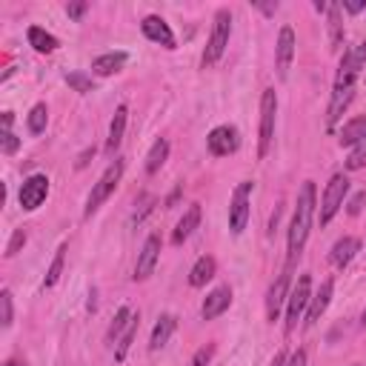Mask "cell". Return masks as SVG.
Wrapping results in <instances>:
<instances>
[{
	"label": "cell",
	"mask_w": 366,
	"mask_h": 366,
	"mask_svg": "<svg viewBox=\"0 0 366 366\" xmlns=\"http://www.w3.org/2000/svg\"><path fill=\"white\" fill-rule=\"evenodd\" d=\"M312 218H315V183L306 180L298 192V204H295V215H292V226H289V266L300 258V252L306 246Z\"/></svg>",
	"instance_id": "cell-1"
},
{
	"label": "cell",
	"mask_w": 366,
	"mask_h": 366,
	"mask_svg": "<svg viewBox=\"0 0 366 366\" xmlns=\"http://www.w3.org/2000/svg\"><path fill=\"white\" fill-rule=\"evenodd\" d=\"M229 35H232V12L218 9L215 23H212V35H209V43H206V52H204V69L215 66L224 58V52L229 46Z\"/></svg>",
	"instance_id": "cell-2"
},
{
	"label": "cell",
	"mask_w": 366,
	"mask_h": 366,
	"mask_svg": "<svg viewBox=\"0 0 366 366\" xmlns=\"http://www.w3.org/2000/svg\"><path fill=\"white\" fill-rule=\"evenodd\" d=\"M120 177H123V160L109 163V169L100 174V180L92 187V195H89V201H86V218H92V215H95V212L109 201V195L117 189Z\"/></svg>",
	"instance_id": "cell-3"
},
{
	"label": "cell",
	"mask_w": 366,
	"mask_h": 366,
	"mask_svg": "<svg viewBox=\"0 0 366 366\" xmlns=\"http://www.w3.org/2000/svg\"><path fill=\"white\" fill-rule=\"evenodd\" d=\"M349 195V180L346 174H332V180L326 183V189H323V198H320V226H326L343 206V198Z\"/></svg>",
	"instance_id": "cell-4"
},
{
	"label": "cell",
	"mask_w": 366,
	"mask_h": 366,
	"mask_svg": "<svg viewBox=\"0 0 366 366\" xmlns=\"http://www.w3.org/2000/svg\"><path fill=\"white\" fill-rule=\"evenodd\" d=\"M275 115H278V95H275V89H266L261 98V140H258L261 160L269 155V146L275 137Z\"/></svg>",
	"instance_id": "cell-5"
},
{
	"label": "cell",
	"mask_w": 366,
	"mask_h": 366,
	"mask_svg": "<svg viewBox=\"0 0 366 366\" xmlns=\"http://www.w3.org/2000/svg\"><path fill=\"white\" fill-rule=\"evenodd\" d=\"M286 300H289L286 303V332H292L298 326V320L303 318V312L309 309V300H312V278L309 275H300Z\"/></svg>",
	"instance_id": "cell-6"
},
{
	"label": "cell",
	"mask_w": 366,
	"mask_h": 366,
	"mask_svg": "<svg viewBox=\"0 0 366 366\" xmlns=\"http://www.w3.org/2000/svg\"><path fill=\"white\" fill-rule=\"evenodd\" d=\"M249 198H252V180H244L232 192V206H229V229L232 235H241L249 224Z\"/></svg>",
	"instance_id": "cell-7"
},
{
	"label": "cell",
	"mask_w": 366,
	"mask_h": 366,
	"mask_svg": "<svg viewBox=\"0 0 366 366\" xmlns=\"http://www.w3.org/2000/svg\"><path fill=\"white\" fill-rule=\"evenodd\" d=\"M46 195H49V177L46 174H29L21 187V206L26 212H35L43 206Z\"/></svg>",
	"instance_id": "cell-8"
},
{
	"label": "cell",
	"mask_w": 366,
	"mask_h": 366,
	"mask_svg": "<svg viewBox=\"0 0 366 366\" xmlns=\"http://www.w3.org/2000/svg\"><path fill=\"white\" fill-rule=\"evenodd\" d=\"M206 146H209V152L215 155V157H226V155H235L238 152V146H241V135H238V129L235 126H215L212 132H209V137H206Z\"/></svg>",
	"instance_id": "cell-9"
},
{
	"label": "cell",
	"mask_w": 366,
	"mask_h": 366,
	"mask_svg": "<svg viewBox=\"0 0 366 366\" xmlns=\"http://www.w3.org/2000/svg\"><path fill=\"white\" fill-rule=\"evenodd\" d=\"M157 258H160V235H149L137 255V263H135V281H146L155 272Z\"/></svg>",
	"instance_id": "cell-10"
},
{
	"label": "cell",
	"mask_w": 366,
	"mask_h": 366,
	"mask_svg": "<svg viewBox=\"0 0 366 366\" xmlns=\"http://www.w3.org/2000/svg\"><path fill=\"white\" fill-rule=\"evenodd\" d=\"M140 32H143L152 43H160V46H166V49H174V35H172V29H169V23H166L163 18L146 15L143 23H140Z\"/></svg>",
	"instance_id": "cell-11"
},
{
	"label": "cell",
	"mask_w": 366,
	"mask_h": 366,
	"mask_svg": "<svg viewBox=\"0 0 366 366\" xmlns=\"http://www.w3.org/2000/svg\"><path fill=\"white\" fill-rule=\"evenodd\" d=\"M229 306H232V289H229V286H218V289H212V292L206 295V300H204V306H201V318H204V320H215V318L224 315Z\"/></svg>",
	"instance_id": "cell-12"
},
{
	"label": "cell",
	"mask_w": 366,
	"mask_h": 366,
	"mask_svg": "<svg viewBox=\"0 0 366 366\" xmlns=\"http://www.w3.org/2000/svg\"><path fill=\"white\" fill-rule=\"evenodd\" d=\"M352 98H355V86H335L332 89V103H329V112H326V126L329 129L343 117V112L349 109Z\"/></svg>",
	"instance_id": "cell-13"
},
{
	"label": "cell",
	"mask_w": 366,
	"mask_h": 366,
	"mask_svg": "<svg viewBox=\"0 0 366 366\" xmlns=\"http://www.w3.org/2000/svg\"><path fill=\"white\" fill-rule=\"evenodd\" d=\"M295 32L292 26H283L281 35H278V75L286 78L289 66H292V58H295Z\"/></svg>",
	"instance_id": "cell-14"
},
{
	"label": "cell",
	"mask_w": 366,
	"mask_h": 366,
	"mask_svg": "<svg viewBox=\"0 0 366 366\" xmlns=\"http://www.w3.org/2000/svg\"><path fill=\"white\" fill-rule=\"evenodd\" d=\"M332 289H335V281L332 278H326L323 283H320V289H318V295H312V300H309V312H306V326H315L318 320H320V315L326 312V306H329V298H332Z\"/></svg>",
	"instance_id": "cell-15"
},
{
	"label": "cell",
	"mask_w": 366,
	"mask_h": 366,
	"mask_svg": "<svg viewBox=\"0 0 366 366\" xmlns=\"http://www.w3.org/2000/svg\"><path fill=\"white\" fill-rule=\"evenodd\" d=\"M198 224H201V204H192L187 212H183V218L177 221V226H174V232H172V244H183L187 241L195 229H198Z\"/></svg>",
	"instance_id": "cell-16"
},
{
	"label": "cell",
	"mask_w": 366,
	"mask_h": 366,
	"mask_svg": "<svg viewBox=\"0 0 366 366\" xmlns=\"http://www.w3.org/2000/svg\"><path fill=\"white\" fill-rule=\"evenodd\" d=\"M286 289H289V269L269 289V298H266V315H269V320H278V315L283 309V300H286Z\"/></svg>",
	"instance_id": "cell-17"
},
{
	"label": "cell",
	"mask_w": 366,
	"mask_h": 366,
	"mask_svg": "<svg viewBox=\"0 0 366 366\" xmlns=\"http://www.w3.org/2000/svg\"><path fill=\"white\" fill-rule=\"evenodd\" d=\"M126 115H129L126 106H117V109H115V117H112V123H109V137H106V155H115V152L120 149L123 132H126Z\"/></svg>",
	"instance_id": "cell-18"
},
{
	"label": "cell",
	"mask_w": 366,
	"mask_h": 366,
	"mask_svg": "<svg viewBox=\"0 0 366 366\" xmlns=\"http://www.w3.org/2000/svg\"><path fill=\"white\" fill-rule=\"evenodd\" d=\"M357 252H360V241H357V238H340V241L332 246L329 261H332V266L343 269V266H349V263H352V258H355Z\"/></svg>",
	"instance_id": "cell-19"
},
{
	"label": "cell",
	"mask_w": 366,
	"mask_h": 366,
	"mask_svg": "<svg viewBox=\"0 0 366 366\" xmlns=\"http://www.w3.org/2000/svg\"><path fill=\"white\" fill-rule=\"evenodd\" d=\"M215 269H218L215 258H209V255H201V258L195 261V266L189 269V286H195V289L206 286V283L215 278Z\"/></svg>",
	"instance_id": "cell-20"
},
{
	"label": "cell",
	"mask_w": 366,
	"mask_h": 366,
	"mask_svg": "<svg viewBox=\"0 0 366 366\" xmlns=\"http://www.w3.org/2000/svg\"><path fill=\"white\" fill-rule=\"evenodd\" d=\"M174 326H177V318H174V315H160V318H157V323H155V329H152V338H149V349H152V352L163 349V346L169 343V338H172Z\"/></svg>",
	"instance_id": "cell-21"
},
{
	"label": "cell",
	"mask_w": 366,
	"mask_h": 366,
	"mask_svg": "<svg viewBox=\"0 0 366 366\" xmlns=\"http://www.w3.org/2000/svg\"><path fill=\"white\" fill-rule=\"evenodd\" d=\"M126 61H129V55H126V52H106V55L95 58V63H92V72H95V75H100V78H106V75H115V72H120Z\"/></svg>",
	"instance_id": "cell-22"
},
{
	"label": "cell",
	"mask_w": 366,
	"mask_h": 366,
	"mask_svg": "<svg viewBox=\"0 0 366 366\" xmlns=\"http://www.w3.org/2000/svg\"><path fill=\"white\" fill-rule=\"evenodd\" d=\"M338 140H340V146H357V143H366V115L352 117L349 123H343Z\"/></svg>",
	"instance_id": "cell-23"
},
{
	"label": "cell",
	"mask_w": 366,
	"mask_h": 366,
	"mask_svg": "<svg viewBox=\"0 0 366 366\" xmlns=\"http://www.w3.org/2000/svg\"><path fill=\"white\" fill-rule=\"evenodd\" d=\"M26 38H29V46H32L35 52H41V55H52V52L61 46V43H58V38H55V35H49L46 29H41V26H29Z\"/></svg>",
	"instance_id": "cell-24"
},
{
	"label": "cell",
	"mask_w": 366,
	"mask_h": 366,
	"mask_svg": "<svg viewBox=\"0 0 366 366\" xmlns=\"http://www.w3.org/2000/svg\"><path fill=\"white\" fill-rule=\"evenodd\" d=\"M166 157H169V140H166V137H157V140L152 143L149 155H146V172L155 174V172L166 163Z\"/></svg>",
	"instance_id": "cell-25"
},
{
	"label": "cell",
	"mask_w": 366,
	"mask_h": 366,
	"mask_svg": "<svg viewBox=\"0 0 366 366\" xmlns=\"http://www.w3.org/2000/svg\"><path fill=\"white\" fill-rule=\"evenodd\" d=\"M137 326H140V318L132 315V320H129V326L123 329V335H120V340H117V349H115V360H117V363L126 360V355H129V349H132V340H135V335H137Z\"/></svg>",
	"instance_id": "cell-26"
},
{
	"label": "cell",
	"mask_w": 366,
	"mask_h": 366,
	"mask_svg": "<svg viewBox=\"0 0 366 366\" xmlns=\"http://www.w3.org/2000/svg\"><path fill=\"white\" fill-rule=\"evenodd\" d=\"M329 43L335 52L343 43V23H340V6L338 4H329Z\"/></svg>",
	"instance_id": "cell-27"
},
{
	"label": "cell",
	"mask_w": 366,
	"mask_h": 366,
	"mask_svg": "<svg viewBox=\"0 0 366 366\" xmlns=\"http://www.w3.org/2000/svg\"><path fill=\"white\" fill-rule=\"evenodd\" d=\"M46 123H49V109H46V103H35L32 112H29V117H26L29 132H32V135H41V132H46Z\"/></svg>",
	"instance_id": "cell-28"
},
{
	"label": "cell",
	"mask_w": 366,
	"mask_h": 366,
	"mask_svg": "<svg viewBox=\"0 0 366 366\" xmlns=\"http://www.w3.org/2000/svg\"><path fill=\"white\" fill-rule=\"evenodd\" d=\"M63 261H66V244H61V246H58V252H55V261H52V266H49V272H46L43 289H52V286L61 281V275H63Z\"/></svg>",
	"instance_id": "cell-29"
},
{
	"label": "cell",
	"mask_w": 366,
	"mask_h": 366,
	"mask_svg": "<svg viewBox=\"0 0 366 366\" xmlns=\"http://www.w3.org/2000/svg\"><path fill=\"white\" fill-rule=\"evenodd\" d=\"M129 320H132V309H129V306H120V309L115 312L112 326H109V340H115L117 335H123V329L129 326Z\"/></svg>",
	"instance_id": "cell-30"
},
{
	"label": "cell",
	"mask_w": 366,
	"mask_h": 366,
	"mask_svg": "<svg viewBox=\"0 0 366 366\" xmlns=\"http://www.w3.org/2000/svg\"><path fill=\"white\" fill-rule=\"evenodd\" d=\"M66 83H69L75 92H80V95H89V92H95V83H92V78H86L83 72H69V75H66Z\"/></svg>",
	"instance_id": "cell-31"
},
{
	"label": "cell",
	"mask_w": 366,
	"mask_h": 366,
	"mask_svg": "<svg viewBox=\"0 0 366 366\" xmlns=\"http://www.w3.org/2000/svg\"><path fill=\"white\" fill-rule=\"evenodd\" d=\"M366 166V143H357L352 152H349V157H346V169L349 172H357V169H363Z\"/></svg>",
	"instance_id": "cell-32"
},
{
	"label": "cell",
	"mask_w": 366,
	"mask_h": 366,
	"mask_svg": "<svg viewBox=\"0 0 366 366\" xmlns=\"http://www.w3.org/2000/svg\"><path fill=\"white\" fill-rule=\"evenodd\" d=\"M0 320H4V329H9L12 326V292L9 289H4L0 292Z\"/></svg>",
	"instance_id": "cell-33"
},
{
	"label": "cell",
	"mask_w": 366,
	"mask_h": 366,
	"mask_svg": "<svg viewBox=\"0 0 366 366\" xmlns=\"http://www.w3.org/2000/svg\"><path fill=\"white\" fill-rule=\"evenodd\" d=\"M26 244V232L23 229H18L15 235H12V241H9V246H6V258H15L18 252H21V246Z\"/></svg>",
	"instance_id": "cell-34"
},
{
	"label": "cell",
	"mask_w": 366,
	"mask_h": 366,
	"mask_svg": "<svg viewBox=\"0 0 366 366\" xmlns=\"http://www.w3.org/2000/svg\"><path fill=\"white\" fill-rule=\"evenodd\" d=\"M0 146H4V152H6V155H15V152H18V146H21V140H18L12 132H4V135H0Z\"/></svg>",
	"instance_id": "cell-35"
},
{
	"label": "cell",
	"mask_w": 366,
	"mask_h": 366,
	"mask_svg": "<svg viewBox=\"0 0 366 366\" xmlns=\"http://www.w3.org/2000/svg\"><path fill=\"white\" fill-rule=\"evenodd\" d=\"M212 355H215V346H212V343L204 346V349H198L195 357H192V366H206V363L212 360Z\"/></svg>",
	"instance_id": "cell-36"
},
{
	"label": "cell",
	"mask_w": 366,
	"mask_h": 366,
	"mask_svg": "<svg viewBox=\"0 0 366 366\" xmlns=\"http://www.w3.org/2000/svg\"><path fill=\"white\" fill-rule=\"evenodd\" d=\"M343 9H346L349 15H357V12L366 9V0H343Z\"/></svg>",
	"instance_id": "cell-37"
},
{
	"label": "cell",
	"mask_w": 366,
	"mask_h": 366,
	"mask_svg": "<svg viewBox=\"0 0 366 366\" xmlns=\"http://www.w3.org/2000/svg\"><path fill=\"white\" fill-rule=\"evenodd\" d=\"M86 9H89L86 4H69V6H66V12H69L72 21H80V18L86 15Z\"/></svg>",
	"instance_id": "cell-38"
},
{
	"label": "cell",
	"mask_w": 366,
	"mask_h": 366,
	"mask_svg": "<svg viewBox=\"0 0 366 366\" xmlns=\"http://www.w3.org/2000/svg\"><path fill=\"white\" fill-rule=\"evenodd\" d=\"M349 55H352V58H355V63H357V66L363 69V66H366V41H363V43H360L357 49H352Z\"/></svg>",
	"instance_id": "cell-39"
},
{
	"label": "cell",
	"mask_w": 366,
	"mask_h": 366,
	"mask_svg": "<svg viewBox=\"0 0 366 366\" xmlns=\"http://www.w3.org/2000/svg\"><path fill=\"white\" fill-rule=\"evenodd\" d=\"M363 201H366V192H357V195L352 198V204H349V215H357V212L363 209Z\"/></svg>",
	"instance_id": "cell-40"
},
{
	"label": "cell",
	"mask_w": 366,
	"mask_h": 366,
	"mask_svg": "<svg viewBox=\"0 0 366 366\" xmlns=\"http://www.w3.org/2000/svg\"><path fill=\"white\" fill-rule=\"evenodd\" d=\"M286 366H306V352H303V349H298V352L286 360Z\"/></svg>",
	"instance_id": "cell-41"
},
{
	"label": "cell",
	"mask_w": 366,
	"mask_h": 366,
	"mask_svg": "<svg viewBox=\"0 0 366 366\" xmlns=\"http://www.w3.org/2000/svg\"><path fill=\"white\" fill-rule=\"evenodd\" d=\"M286 360H289V357H286V352H278V355L272 357V363H269V366H286Z\"/></svg>",
	"instance_id": "cell-42"
},
{
	"label": "cell",
	"mask_w": 366,
	"mask_h": 366,
	"mask_svg": "<svg viewBox=\"0 0 366 366\" xmlns=\"http://www.w3.org/2000/svg\"><path fill=\"white\" fill-rule=\"evenodd\" d=\"M6 366H23V363H18V360H9V363H6Z\"/></svg>",
	"instance_id": "cell-43"
},
{
	"label": "cell",
	"mask_w": 366,
	"mask_h": 366,
	"mask_svg": "<svg viewBox=\"0 0 366 366\" xmlns=\"http://www.w3.org/2000/svg\"><path fill=\"white\" fill-rule=\"evenodd\" d=\"M360 323H363V326H366V309H363V315H360Z\"/></svg>",
	"instance_id": "cell-44"
},
{
	"label": "cell",
	"mask_w": 366,
	"mask_h": 366,
	"mask_svg": "<svg viewBox=\"0 0 366 366\" xmlns=\"http://www.w3.org/2000/svg\"><path fill=\"white\" fill-rule=\"evenodd\" d=\"M352 366H360V363H352Z\"/></svg>",
	"instance_id": "cell-45"
}]
</instances>
